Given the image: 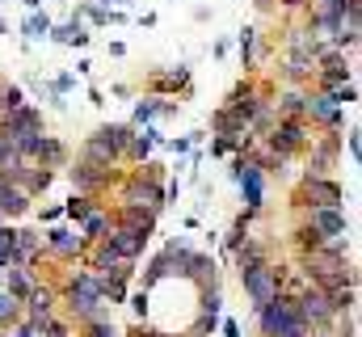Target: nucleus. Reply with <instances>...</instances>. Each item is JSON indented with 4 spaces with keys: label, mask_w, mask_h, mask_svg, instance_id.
Listing matches in <instances>:
<instances>
[{
    "label": "nucleus",
    "mask_w": 362,
    "mask_h": 337,
    "mask_svg": "<svg viewBox=\"0 0 362 337\" xmlns=\"http://www.w3.org/2000/svg\"><path fill=\"white\" fill-rule=\"evenodd\" d=\"M169 148H173V152H189V148H194V139H173Z\"/></svg>",
    "instance_id": "ea45409f"
},
{
    "label": "nucleus",
    "mask_w": 362,
    "mask_h": 337,
    "mask_svg": "<svg viewBox=\"0 0 362 337\" xmlns=\"http://www.w3.org/2000/svg\"><path fill=\"white\" fill-rule=\"evenodd\" d=\"M303 101H308L303 93H286L282 97V118H303Z\"/></svg>",
    "instance_id": "f704fd0d"
},
{
    "label": "nucleus",
    "mask_w": 362,
    "mask_h": 337,
    "mask_svg": "<svg viewBox=\"0 0 362 337\" xmlns=\"http://www.w3.org/2000/svg\"><path fill=\"white\" fill-rule=\"evenodd\" d=\"M240 287H245V295L253 299V308H262V304H270L274 295L282 291V270L270 265V261L245 265V270H240Z\"/></svg>",
    "instance_id": "f03ea898"
},
{
    "label": "nucleus",
    "mask_w": 362,
    "mask_h": 337,
    "mask_svg": "<svg viewBox=\"0 0 362 337\" xmlns=\"http://www.w3.org/2000/svg\"><path fill=\"white\" fill-rule=\"evenodd\" d=\"M101 232H110V215H105V211H97V207H93L89 215H85V219H81V236H85V241H97V236H101Z\"/></svg>",
    "instance_id": "bb28decb"
},
{
    "label": "nucleus",
    "mask_w": 362,
    "mask_h": 337,
    "mask_svg": "<svg viewBox=\"0 0 362 337\" xmlns=\"http://www.w3.org/2000/svg\"><path fill=\"white\" fill-rule=\"evenodd\" d=\"M303 118H312V122H320V127L337 131V127L346 122V105H337V101H333V93H312V97L303 101Z\"/></svg>",
    "instance_id": "6e6552de"
},
{
    "label": "nucleus",
    "mask_w": 362,
    "mask_h": 337,
    "mask_svg": "<svg viewBox=\"0 0 362 337\" xmlns=\"http://www.w3.org/2000/svg\"><path fill=\"white\" fill-rule=\"evenodd\" d=\"M295 308H299V316H303L308 325H325V321H333V316H337V312H333V304H329V295H325L320 287H308V291H299Z\"/></svg>",
    "instance_id": "9b49d317"
},
{
    "label": "nucleus",
    "mask_w": 362,
    "mask_h": 337,
    "mask_svg": "<svg viewBox=\"0 0 362 337\" xmlns=\"http://www.w3.org/2000/svg\"><path fill=\"white\" fill-rule=\"evenodd\" d=\"M114 261H122V257L114 253V245H110V241H101V245H97V253H93V265H97V274H105Z\"/></svg>",
    "instance_id": "473e14b6"
},
{
    "label": "nucleus",
    "mask_w": 362,
    "mask_h": 337,
    "mask_svg": "<svg viewBox=\"0 0 362 337\" xmlns=\"http://www.w3.org/2000/svg\"><path fill=\"white\" fill-rule=\"evenodd\" d=\"M38 333H47V337H68V325H59V321L42 316V321H38Z\"/></svg>",
    "instance_id": "c9c22d12"
},
{
    "label": "nucleus",
    "mask_w": 362,
    "mask_h": 337,
    "mask_svg": "<svg viewBox=\"0 0 362 337\" xmlns=\"http://www.w3.org/2000/svg\"><path fill=\"white\" fill-rule=\"evenodd\" d=\"M4 291L17 295V299H25V295L34 291V274H30V265H4Z\"/></svg>",
    "instance_id": "f3484780"
},
{
    "label": "nucleus",
    "mask_w": 362,
    "mask_h": 337,
    "mask_svg": "<svg viewBox=\"0 0 362 337\" xmlns=\"http://www.w3.org/2000/svg\"><path fill=\"white\" fill-rule=\"evenodd\" d=\"M148 236H152V232H144V228H131V224H118V228H114V232H110L105 241L114 245V253H118L122 261H135V257L144 253V245H148Z\"/></svg>",
    "instance_id": "f8f14e48"
},
{
    "label": "nucleus",
    "mask_w": 362,
    "mask_h": 337,
    "mask_svg": "<svg viewBox=\"0 0 362 337\" xmlns=\"http://www.w3.org/2000/svg\"><path fill=\"white\" fill-rule=\"evenodd\" d=\"M122 202H139V207L160 211V207H165V190H160L148 173H135V177H127V185H122Z\"/></svg>",
    "instance_id": "1a4fd4ad"
},
{
    "label": "nucleus",
    "mask_w": 362,
    "mask_h": 337,
    "mask_svg": "<svg viewBox=\"0 0 362 337\" xmlns=\"http://www.w3.org/2000/svg\"><path fill=\"white\" fill-rule=\"evenodd\" d=\"M152 88L165 97V93H177V88H189V72L185 68H169V72H152Z\"/></svg>",
    "instance_id": "b1692460"
},
{
    "label": "nucleus",
    "mask_w": 362,
    "mask_h": 337,
    "mask_svg": "<svg viewBox=\"0 0 362 337\" xmlns=\"http://www.w3.org/2000/svg\"><path fill=\"white\" fill-rule=\"evenodd\" d=\"M0 287H4V270H0Z\"/></svg>",
    "instance_id": "37998d69"
},
{
    "label": "nucleus",
    "mask_w": 362,
    "mask_h": 337,
    "mask_svg": "<svg viewBox=\"0 0 362 337\" xmlns=\"http://www.w3.org/2000/svg\"><path fill=\"white\" fill-rule=\"evenodd\" d=\"M51 177H55L51 168H42V165H25V173L17 177V185H21V190H25V194L34 198V194H42V190L51 185Z\"/></svg>",
    "instance_id": "412c9836"
},
{
    "label": "nucleus",
    "mask_w": 362,
    "mask_h": 337,
    "mask_svg": "<svg viewBox=\"0 0 362 337\" xmlns=\"http://www.w3.org/2000/svg\"><path fill=\"white\" fill-rule=\"evenodd\" d=\"M257 261H266V249H262V245L245 241V245L236 249V265H240V270H245V265H257Z\"/></svg>",
    "instance_id": "7c9ffc66"
},
{
    "label": "nucleus",
    "mask_w": 362,
    "mask_h": 337,
    "mask_svg": "<svg viewBox=\"0 0 362 337\" xmlns=\"http://www.w3.org/2000/svg\"><path fill=\"white\" fill-rule=\"evenodd\" d=\"M131 135H135L131 127H101L89 144H85V156H89V161H97V165H114V161L127 152Z\"/></svg>",
    "instance_id": "7ed1b4c3"
},
{
    "label": "nucleus",
    "mask_w": 362,
    "mask_h": 337,
    "mask_svg": "<svg viewBox=\"0 0 362 337\" xmlns=\"http://www.w3.org/2000/svg\"><path fill=\"white\" fill-rule=\"evenodd\" d=\"M118 219L131 224V228H144V232L156 228V211H152V207H139V202H127V207L118 211Z\"/></svg>",
    "instance_id": "5701e85b"
},
{
    "label": "nucleus",
    "mask_w": 362,
    "mask_h": 337,
    "mask_svg": "<svg viewBox=\"0 0 362 337\" xmlns=\"http://www.w3.org/2000/svg\"><path fill=\"white\" fill-rule=\"evenodd\" d=\"M156 144H160V131L148 122V127H144V135H131V144H127V152H122V156H131V161H148V152H152Z\"/></svg>",
    "instance_id": "6ab92c4d"
},
{
    "label": "nucleus",
    "mask_w": 362,
    "mask_h": 337,
    "mask_svg": "<svg viewBox=\"0 0 362 337\" xmlns=\"http://www.w3.org/2000/svg\"><path fill=\"white\" fill-rule=\"evenodd\" d=\"M34 161L42 168H59L68 161V148L59 144V139H51V135H42V144H38V152H34Z\"/></svg>",
    "instance_id": "aec40b11"
},
{
    "label": "nucleus",
    "mask_w": 362,
    "mask_h": 337,
    "mask_svg": "<svg viewBox=\"0 0 362 337\" xmlns=\"http://www.w3.org/2000/svg\"><path fill=\"white\" fill-rule=\"evenodd\" d=\"M232 177L240 181V194H245V207L257 215L262 211V202H266V173L253 165L249 156H240L236 165H232Z\"/></svg>",
    "instance_id": "39448f33"
},
{
    "label": "nucleus",
    "mask_w": 362,
    "mask_h": 337,
    "mask_svg": "<svg viewBox=\"0 0 362 337\" xmlns=\"http://www.w3.org/2000/svg\"><path fill=\"white\" fill-rule=\"evenodd\" d=\"M308 228L320 236V245L325 241H341L346 236V215H341V207H312Z\"/></svg>",
    "instance_id": "9d476101"
},
{
    "label": "nucleus",
    "mask_w": 362,
    "mask_h": 337,
    "mask_svg": "<svg viewBox=\"0 0 362 337\" xmlns=\"http://www.w3.org/2000/svg\"><path fill=\"white\" fill-rule=\"evenodd\" d=\"M85 236L81 232H68V228H51L47 232V249L55 253V257H76V253H85Z\"/></svg>",
    "instance_id": "dca6fc26"
},
{
    "label": "nucleus",
    "mask_w": 362,
    "mask_h": 337,
    "mask_svg": "<svg viewBox=\"0 0 362 337\" xmlns=\"http://www.w3.org/2000/svg\"><path fill=\"white\" fill-rule=\"evenodd\" d=\"M333 156H337V139H325V144L316 148V156H312V168H308V173H329Z\"/></svg>",
    "instance_id": "cd10ccee"
},
{
    "label": "nucleus",
    "mask_w": 362,
    "mask_h": 337,
    "mask_svg": "<svg viewBox=\"0 0 362 337\" xmlns=\"http://www.w3.org/2000/svg\"><path fill=\"white\" fill-rule=\"evenodd\" d=\"M72 84H76V76H55V81H51V93H55V97H64Z\"/></svg>",
    "instance_id": "4c0bfd02"
},
{
    "label": "nucleus",
    "mask_w": 362,
    "mask_h": 337,
    "mask_svg": "<svg viewBox=\"0 0 362 337\" xmlns=\"http://www.w3.org/2000/svg\"><path fill=\"white\" fill-rule=\"evenodd\" d=\"M253 51H257V30H240V59H245V68H253Z\"/></svg>",
    "instance_id": "72a5a7b5"
},
{
    "label": "nucleus",
    "mask_w": 362,
    "mask_h": 337,
    "mask_svg": "<svg viewBox=\"0 0 362 337\" xmlns=\"http://www.w3.org/2000/svg\"><path fill=\"white\" fill-rule=\"evenodd\" d=\"M160 114H173V105H169L165 97H144V101L135 105V114H131V118L148 127V122H152V118H160Z\"/></svg>",
    "instance_id": "393cba45"
},
{
    "label": "nucleus",
    "mask_w": 362,
    "mask_h": 337,
    "mask_svg": "<svg viewBox=\"0 0 362 337\" xmlns=\"http://www.w3.org/2000/svg\"><path fill=\"white\" fill-rule=\"evenodd\" d=\"M21 316V299L17 295H8L4 287H0V325H13Z\"/></svg>",
    "instance_id": "c756f323"
},
{
    "label": "nucleus",
    "mask_w": 362,
    "mask_h": 337,
    "mask_svg": "<svg viewBox=\"0 0 362 337\" xmlns=\"http://www.w3.org/2000/svg\"><path fill=\"white\" fill-rule=\"evenodd\" d=\"M97 4H101V8H110V4H114V0H97Z\"/></svg>",
    "instance_id": "79ce46f5"
},
{
    "label": "nucleus",
    "mask_w": 362,
    "mask_h": 337,
    "mask_svg": "<svg viewBox=\"0 0 362 337\" xmlns=\"http://www.w3.org/2000/svg\"><path fill=\"white\" fill-rule=\"evenodd\" d=\"M17 105H25L21 84H0V114H8V110H17Z\"/></svg>",
    "instance_id": "c85d7f7f"
},
{
    "label": "nucleus",
    "mask_w": 362,
    "mask_h": 337,
    "mask_svg": "<svg viewBox=\"0 0 362 337\" xmlns=\"http://www.w3.org/2000/svg\"><path fill=\"white\" fill-rule=\"evenodd\" d=\"M110 181H114V168H110V165H97V161H89V156L72 168V185H76V190H85V194L105 190Z\"/></svg>",
    "instance_id": "ddd939ff"
},
{
    "label": "nucleus",
    "mask_w": 362,
    "mask_h": 337,
    "mask_svg": "<svg viewBox=\"0 0 362 337\" xmlns=\"http://www.w3.org/2000/svg\"><path fill=\"white\" fill-rule=\"evenodd\" d=\"M21 34H25V42H42V38H51V17H47V13H30L25 25H21Z\"/></svg>",
    "instance_id": "a878e982"
},
{
    "label": "nucleus",
    "mask_w": 362,
    "mask_h": 337,
    "mask_svg": "<svg viewBox=\"0 0 362 337\" xmlns=\"http://www.w3.org/2000/svg\"><path fill=\"white\" fill-rule=\"evenodd\" d=\"M316 76H320V88H325V93L337 88V84H346L350 81V64H346V55H341V51H325Z\"/></svg>",
    "instance_id": "4468645a"
},
{
    "label": "nucleus",
    "mask_w": 362,
    "mask_h": 337,
    "mask_svg": "<svg viewBox=\"0 0 362 337\" xmlns=\"http://www.w3.org/2000/svg\"><path fill=\"white\" fill-rule=\"evenodd\" d=\"M93 207H97V202H93V194H76V198L64 207V215H68V219H85Z\"/></svg>",
    "instance_id": "2f4dec72"
},
{
    "label": "nucleus",
    "mask_w": 362,
    "mask_h": 337,
    "mask_svg": "<svg viewBox=\"0 0 362 337\" xmlns=\"http://www.w3.org/2000/svg\"><path fill=\"white\" fill-rule=\"evenodd\" d=\"M0 135H8L13 144L25 139V135H42V114L34 105H17V110L0 114Z\"/></svg>",
    "instance_id": "0eeeda50"
},
{
    "label": "nucleus",
    "mask_w": 362,
    "mask_h": 337,
    "mask_svg": "<svg viewBox=\"0 0 362 337\" xmlns=\"http://www.w3.org/2000/svg\"><path fill=\"white\" fill-rule=\"evenodd\" d=\"M51 38L64 42V47H85V42H89V30L72 17V21H64V25H51Z\"/></svg>",
    "instance_id": "4be33fe9"
},
{
    "label": "nucleus",
    "mask_w": 362,
    "mask_h": 337,
    "mask_svg": "<svg viewBox=\"0 0 362 337\" xmlns=\"http://www.w3.org/2000/svg\"><path fill=\"white\" fill-rule=\"evenodd\" d=\"M89 337H118V329L110 321H89Z\"/></svg>",
    "instance_id": "e433bc0d"
},
{
    "label": "nucleus",
    "mask_w": 362,
    "mask_h": 337,
    "mask_svg": "<svg viewBox=\"0 0 362 337\" xmlns=\"http://www.w3.org/2000/svg\"><path fill=\"white\" fill-rule=\"evenodd\" d=\"M257 316H262V333L266 337H308V321L299 316V308H295V299L291 295H274L270 304H262L257 308Z\"/></svg>",
    "instance_id": "f257e3e1"
},
{
    "label": "nucleus",
    "mask_w": 362,
    "mask_h": 337,
    "mask_svg": "<svg viewBox=\"0 0 362 337\" xmlns=\"http://www.w3.org/2000/svg\"><path fill=\"white\" fill-rule=\"evenodd\" d=\"M341 185L337 181H329L325 173H308L303 177V190H299V202L303 207H341Z\"/></svg>",
    "instance_id": "423d86ee"
},
{
    "label": "nucleus",
    "mask_w": 362,
    "mask_h": 337,
    "mask_svg": "<svg viewBox=\"0 0 362 337\" xmlns=\"http://www.w3.org/2000/svg\"><path fill=\"white\" fill-rule=\"evenodd\" d=\"M223 337H240V325L236 321H223Z\"/></svg>",
    "instance_id": "a19ab883"
},
{
    "label": "nucleus",
    "mask_w": 362,
    "mask_h": 337,
    "mask_svg": "<svg viewBox=\"0 0 362 337\" xmlns=\"http://www.w3.org/2000/svg\"><path fill=\"white\" fill-rule=\"evenodd\" d=\"M266 144H270V152H278L282 161L295 156L299 148H308V122L303 118H278L270 127V135H266Z\"/></svg>",
    "instance_id": "20e7f679"
},
{
    "label": "nucleus",
    "mask_w": 362,
    "mask_h": 337,
    "mask_svg": "<svg viewBox=\"0 0 362 337\" xmlns=\"http://www.w3.org/2000/svg\"><path fill=\"white\" fill-rule=\"evenodd\" d=\"M25 211H30V194H25L17 181L0 177V219H4V215H25Z\"/></svg>",
    "instance_id": "2eb2a0df"
},
{
    "label": "nucleus",
    "mask_w": 362,
    "mask_h": 337,
    "mask_svg": "<svg viewBox=\"0 0 362 337\" xmlns=\"http://www.w3.org/2000/svg\"><path fill=\"white\" fill-rule=\"evenodd\" d=\"M131 308H135V312H139V316H148V287H144V291H139V295H135V299H131Z\"/></svg>",
    "instance_id": "58836bf2"
},
{
    "label": "nucleus",
    "mask_w": 362,
    "mask_h": 337,
    "mask_svg": "<svg viewBox=\"0 0 362 337\" xmlns=\"http://www.w3.org/2000/svg\"><path fill=\"white\" fill-rule=\"evenodd\" d=\"M25 308H30V321H42V316H51V308H55V291L51 287H38L34 282V291L21 299Z\"/></svg>",
    "instance_id": "a211bd4d"
}]
</instances>
